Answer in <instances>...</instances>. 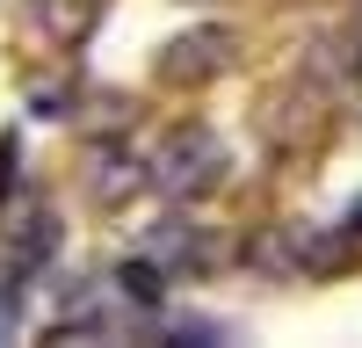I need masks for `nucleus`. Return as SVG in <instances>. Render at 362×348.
<instances>
[{
	"label": "nucleus",
	"instance_id": "nucleus-4",
	"mask_svg": "<svg viewBox=\"0 0 362 348\" xmlns=\"http://www.w3.org/2000/svg\"><path fill=\"white\" fill-rule=\"evenodd\" d=\"M80 189H87L95 211H124L131 196L153 189V160H138L131 145H116V138H95L87 160H80Z\"/></svg>",
	"mask_w": 362,
	"mask_h": 348
},
{
	"label": "nucleus",
	"instance_id": "nucleus-3",
	"mask_svg": "<svg viewBox=\"0 0 362 348\" xmlns=\"http://www.w3.org/2000/svg\"><path fill=\"white\" fill-rule=\"evenodd\" d=\"M232 58H239V29L232 22H196V29H181V37L160 44L153 73L167 87H210L218 73H232Z\"/></svg>",
	"mask_w": 362,
	"mask_h": 348
},
{
	"label": "nucleus",
	"instance_id": "nucleus-2",
	"mask_svg": "<svg viewBox=\"0 0 362 348\" xmlns=\"http://www.w3.org/2000/svg\"><path fill=\"white\" fill-rule=\"evenodd\" d=\"M51 261H58V211L37 189L8 196V203H0V269L22 276V283H37Z\"/></svg>",
	"mask_w": 362,
	"mask_h": 348
},
{
	"label": "nucleus",
	"instance_id": "nucleus-10",
	"mask_svg": "<svg viewBox=\"0 0 362 348\" xmlns=\"http://www.w3.org/2000/svg\"><path fill=\"white\" fill-rule=\"evenodd\" d=\"M355 8H362V0H355Z\"/></svg>",
	"mask_w": 362,
	"mask_h": 348
},
{
	"label": "nucleus",
	"instance_id": "nucleus-8",
	"mask_svg": "<svg viewBox=\"0 0 362 348\" xmlns=\"http://www.w3.org/2000/svg\"><path fill=\"white\" fill-rule=\"evenodd\" d=\"M22 290H29L22 276L0 269V341H8V334H15V319H22Z\"/></svg>",
	"mask_w": 362,
	"mask_h": 348
},
{
	"label": "nucleus",
	"instance_id": "nucleus-6",
	"mask_svg": "<svg viewBox=\"0 0 362 348\" xmlns=\"http://www.w3.org/2000/svg\"><path fill=\"white\" fill-rule=\"evenodd\" d=\"M37 29L58 44V51H80L87 37H95V22H102V0H37Z\"/></svg>",
	"mask_w": 362,
	"mask_h": 348
},
{
	"label": "nucleus",
	"instance_id": "nucleus-1",
	"mask_svg": "<svg viewBox=\"0 0 362 348\" xmlns=\"http://www.w3.org/2000/svg\"><path fill=\"white\" fill-rule=\"evenodd\" d=\"M232 182V145L210 131V124H174L153 145V189L167 203H203Z\"/></svg>",
	"mask_w": 362,
	"mask_h": 348
},
{
	"label": "nucleus",
	"instance_id": "nucleus-9",
	"mask_svg": "<svg viewBox=\"0 0 362 348\" xmlns=\"http://www.w3.org/2000/svg\"><path fill=\"white\" fill-rule=\"evenodd\" d=\"M8 189H15V138H0V203H8Z\"/></svg>",
	"mask_w": 362,
	"mask_h": 348
},
{
	"label": "nucleus",
	"instance_id": "nucleus-7",
	"mask_svg": "<svg viewBox=\"0 0 362 348\" xmlns=\"http://www.w3.org/2000/svg\"><path fill=\"white\" fill-rule=\"evenodd\" d=\"M29 116H51V124L58 116H80V87L73 80H37L29 87Z\"/></svg>",
	"mask_w": 362,
	"mask_h": 348
},
{
	"label": "nucleus",
	"instance_id": "nucleus-5",
	"mask_svg": "<svg viewBox=\"0 0 362 348\" xmlns=\"http://www.w3.org/2000/svg\"><path fill=\"white\" fill-rule=\"evenodd\" d=\"M138 254H153L167 276H203V269H210V261H218L225 247L210 240L203 225H189V218H160V225L138 240Z\"/></svg>",
	"mask_w": 362,
	"mask_h": 348
}]
</instances>
